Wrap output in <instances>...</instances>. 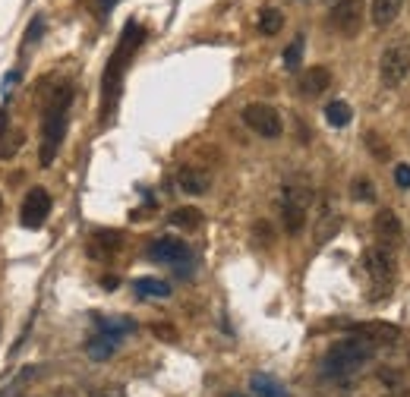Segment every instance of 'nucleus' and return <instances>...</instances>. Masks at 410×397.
I'll return each mask as SVG.
<instances>
[{"mask_svg": "<svg viewBox=\"0 0 410 397\" xmlns=\"http://www.w3.org/2000/svg\"><path fill=\"white\" fill-rule=\"evenodd\" d=\"M170 224L183 227V230H196V227L202 224V211H199V208H193V205L174 208V211H170Z\"/></svg>", "mask_w": 410, "mask_h": 397, "instance_id": "aec40b11", "label": "nucleus"}, {"mask_svg": "<svg viewBox=\"0 0 410 397\" xmlns=\"http://www.w3.org/2000/svg\"><path fill=\"white\" fill-rule=\"evenodd\" d=\"M120 246H123V233H117V230H98L92 237V256L95 258H104V256H111V252H117Z\"/></svg>", "mask_w": 410, "mask_h": 397, "instance_id": "f3484780", "label": "nucleus"}, {"mask_svg": "<svg viewBox=\"0 0 410 397\" xmlns=\"http://www.w3.org/2000/svg\"><path fill=\"white\" fill-rule=\"evenodd\" d=\"M142 38H145V32L139 29L136 22H126L117 50H114V57L107 60V69H104V85H101V88H104V111L114 104V98H117L120 79H123V67L130 63V57L136 54V48H139V41H142Z\"/></svg>", "mask_w": 410, "mask_h": 397, "instance_id": "7ed1b4c3", "label": "nucleus"}, {"mask_svg": "<svg viewBox=\"0 0 410 397\" xmlns=\"http://www.w3.org/2000/svg\"><path fill=\"white\" fill-rule=\"evenodd\" d=\"M240 120H243V123L250 126L252 132H259L262 139H278L284 132L281 113H278L271 104H262V101H252V104H246L243 111H240Z\"/></svg>", "mask_w": 410, "mask_h": 397, "instance_id": "423d86ee", "label": "nucleus"}, {"mask_svg": "<svg viewBox=\"0 0 410 397\" xmlns=\"http://www.w3.org/2000/svg\"><path fill=\"white\" fill-rule=\"evenodd\" d=\"M132 290H136V296H151V300H164V296H170V284L158 281V277H139V281L132 284Z\"/></svg>", "mask_w": 410, "mask_h": 397, "instance_id": "6ab92c4d", "label": "nucleus"}, {"mask_svg": "<svg viewBox=\"0 0 410 397\" xmlns=\"http://www.w3.org/2000/svg\"><path fill=\"white\" fill-rule=\"evenodd\" d=\"M227 397H243V394H227Z\"/></svg>", "mask_w": 410, "mask_h": 397, "instance_id": "72a5a7b5", "label": "nucleus"}, {"mask_svg": "<svg viewBox=\"0 0 410 397\" xmlns=\"http://www.w3.org/2000/svg\"><path fill=\"white\" fill-rule=\"evenodd\" d=\"M350 117H353V111H350V104L347 101H328V107H325V120L332 126H347L350 123Z\"/></svg>", "mask_w": 410, "mask_h": 397, "instance_id": "4be33fe9", "label": "nucleus"}, {"mask_svg": "<svg viewBox=\"0 0 410 397\" xmlns=\"http://www.w3.org/2000/svg\"><path fill=\"white\" fill-rule=\"evenodd\" d=\"M401 6H404V0H372V4H369L372 25H378V29L391 25L397 19V13H401Z\"/></svg>", "mask_w": 410, "mask_h": 397, "instance_id": "dca6fc26", "label": "nucleus"}, {"mask_svg": "<svg viewBox=\"0 0 410 397\" xmlns=\"http://www.w3.org/2000/svg\"><path fill=\"white\" fill-rule=\"evenodd\" d=\"M114 4H117V0H101V10H111Z\"/></svg>", "mask_w": 410, "mask_h": 397, "instance_id": "473e14b6", "label": "nucleus"}, {"mask_svg": "<svg viewBox=\"0 0 410 397\" xmlns=\"http://www.w3.org/2000/svg\"><path fill=\"white\" fill-rule=\"evenodd\" d=\"M98 331L101 334H107V337H123V334H130V331H136V321L132 319H101L98 321Z\"/></svg>", "mask_w": 410, "mask_h": 397, "instance_id": "412c9836", "label": "nucleus"}, {"mask_svg": "<svg viewBox=\"0 0 410 397\" xmlns=\"http://www.w3.org/2000/svg\"><path fill=\"white\" fill-rule=\"evenodd\" d=\"M86 353H88V359H95V363H104V359H111L114 353H117V337H107V334L98 331L86 344Z\"/></svg>", "mask_w": 410, "mask_h": 397, "instance_id": "a211bd4d", "label": "nucleus"}, {"mask_svg": "<svg viewBox=\"0 0 410 397\" xmlns=\"http://www.w3.org/2000/svg\"><path fill=\"white\" fill-rule=\"evenodd\" d=\"M350 334L363 337L366 344H372V347H388L401 337V331H397L391 321H353Z\"/></svg>", "mask_w": 410, "mask_h": 397, "instance_id": "9b49d317", "label": "nucleus"}, {"mask_svg": "<svg viewBox=\"0 0 410 397\" xmlns=\"http://www.w3.org/2000/svg\"><path fill=\"white\" fill-rule=\"evenodd\" d=\"M177 186H180L186 195H202V193H208V186H212V176L199 167H183L180 174H177Z\"/></svg>", "mask_w": 410, "mask_h": 397, "instance_id": "4468645a", "label": "nucleus"}, {"mask_svg": "<svg viewBox=\"0 0 410 397\" xmlns=\"http://www.w3.org/2000/svg\"><path fill=\"white\" fill-rule=\"evenodd\" d=\"M101 287H104V290H114V287H117V277H101Z\"/></svg>", "mask_w": 410, "mask_h": 397, "instance_id": "2f4dec72", "label": "nucleus"}, {"mask_svg": "<svg viewBox=\"0 0 410 397\" xmlns=\"http://www.w3.org/2000/svg\"><path fill=\"white\" fill-rule=\"evenodd\" d=\"M309 202H313V189L309 186H296V183H287L284 186V195H281V221H284V230L290 233V237H296V233L306 227V208Z\"/></svg>", "mask_w": 410, "mask_h": 397, "instance_id": "39448f33", "label": "nucleus"}, {"mask_svg": "<svg viewBox=\"0 0 410 397\" xmlns=\"http://www.w3.org/2000/svg\"><path fill=\"white\" fill-rule=\"evenodd\" d=\"M328 22L338 35L353 38L360 29H363V0H338L328 13Z\"/></svg>", "mask_w": 410, "mask_h": 397, "instance_id": "6e6552de", "label": "nucleus"}, {"mask_svg": "<svg viewBox=\"0 0 410 397\" xmlns=\"http://www.w3.org/2000/svg\"><path fill=\"white\" fill-rule=\"evenodd\" d=\"M372 227H376V239L382 249L395 252V246L401 243V218H397L391 208H382V211L376 214V221H372Z\"/></svg>", "mask_w": 410, "mask_h": 397, "instance_id": "f8f14e48", "label": "nucleus"}, {"mask_svg": "<svg viewBox=\"0 0 410 397\" xmlns=\"http://www.w3.org/2000/svg\"><path fill=\"white\" fill-rule=\"evenodd\" d=\"M41 32H44V19H41V16H35V22H32V25H29V32H25V44L38 41V38H41Z\"/></svg>", "mask_w": 410, "mask_h": 397, "instance_id": "cd10ccee", "label": "nucleus"}, {"mask_svg": "<svg viewBox=\"0 0 410 397\" xmlns=\"http://www.w3.org/2000/svg\"><path fill=\"white\" fill-rule=\"evenodd\" d=\"M332 85V69L328 67H309L300 76V95L303 98H319L325 88Z\"/></svg>", "mask_w": 410, "mask_h": 397, "instance_id": "ddd939ff", "label": "nucleus"}, {"mask_svg": "<svg viewBox=\"0 0 410 397\" xmlns=\"http://www.w3.org/2000/svg\"><path fill=\"white\" fill-rule=\"evenodd\" d=\"M350 195L357 202H372L376 199V186H372V180H366V176H357V180L350 183Z\"/></svg>", "mask_w": 410, "mask_h": 397, "instance_id": "393cba45", "label": "nucleus"}, {"mask_svg": "<svg viewBox=\"0 0 410 397\" xmlns=\"http://www.w3.org/2000/svg\"><path fill=\"white\" fill-rule=\"evenodd\" d=\"M281 25H284V13L281 10L268 6V10L259 13V32H262V35H278V32H281Z\"/></svg>", "mask_w": 410, "mask_h": 397, "instance_id": "5701e85b", "label": "nucleus"}, {"mask_svg": "<svg viewBox=\"0 0 410 397\" xmlns=\"http://www.w3.org/2000/svg\"><path fill=\"white\" fill-rule=\"evenodd\" d=\"M151 331H155L158 337H164V340H174L177 337V331H174V328H168V325H155Z\"/></svg>", "mask_w": 410, "mask_h": 397, "instance_id": "c85d7f7f", "label": "nucleus"}, {"mask_svg": "<svg viewBox=\"0 0 410 397\" xmlns=\"http://www.w3.org/2000/svg\"><path fill=\"white\" fill-rule=\"evenodd\" d=\"M363 265L372 281L369 300H385L391 293V287H395V256L388 249H382V246H372V249H366Z\"/></svg>", "mask_w": 410, "mask_h": 397, "instance_id": "20e7f679", "label": "nucleus"}, {"mask_svg": "<svg viewBox=\"0 0 410 397\" xmlns=\"http://www.w3.org/2000/svg\"><path fill=\"white\" fill-rule=\"evenodd\" d=\"M372 148H376L378 158H388V148H382V142H378L376 136H369V151H372Z\"/></svg>", "mask_w": 410, "mask_h": 397, "instance_id": "7c9ffc66", "label": "nucleus"}, {"mask_svg": "<svg viewBox=\"0 0 410 397\" xmlns=\"http://www.w3.org/2000/svg\"><path fill=\"white\" fill-rule=\"evenodd\" d=\"M300 60H303V38L296 35L294 41L287 44V50H284V67H287L290 73H294V69L300 67Z\"/></svg>", "mask_w": 410, "mask_h": 397, "instance_id": "a878e982", "label": "nucleus"}, {"mask_svg": "<svg viewBox=\"0 0 410 397\" xmlns=\"http://www.w3.org/2000/svg\"><path fill=\"white\" fill-rule=\"evenodd\" d=\"M250 391L256 397H290L287 388H284L275 375H268V372H256V375L250 378Z\"/></svg>", "mask_w": 410, "mask_h": 397, "instance_id": "2eb2a0df", "label": "nucleus"}, {"mask_svg": "<svg viewBox=\"0 0 410 397\" xmlns=\"http://www.w3.org/2000/svg\"><path fill=\"white\" fill-rule=\"evenodd\" d=\"M338 230H341V218L334 211H325L319 218V227H315V243H328Z\"/></svg>", "mask_w": 410, "mask_h": 397, "instance_id": "b1692460", "label": "nucleus"}, {"mask_svg": "<svg viewBox=\"0 0 410 397\" xmlns=\"http://www.w3.org/2000/svg\"><path fill=\"white\" fill-rule=\"evenodd\" d=\"M63 397H67V394H63Z\"/></svg>", "mask_w": 410, "mask_h": 397, "instance_id": "c9c22d12", "label": "nucleus"}, {"mask_svg": "<svg viewBox=\"0 0 410 397\" xmlns=\"http://www.w3.org/2000/svg\"><path fill=\"white\" fill-rule=\"evenodd\" d=\"M372 350H376V347L366 344V340L357 337V334L334 340V344L325 350V356H322V378H328V382L353 378L372 359Z\"/></svg>", "mask_w": 410, "mask_h": 397, "instance_id": "f257e3e1", "label": "nucleus"}, {"mask_svg": "<svg viewBox=\"0 0 410 397\" xmlns=\"http://www.w3.org/2000/svg\"><path fill=\"white\" fill-rule=\"evenodd\" d=\"M149 258L151 262H161V265H177L180 274H186V265H189V246L177 237H158L149 243Z\"/></svg>", "mask_w": 410, "mask_h": 397, "instance_id": "1a4fd4ad", "label": "nucleus"}, {"mask_svg": "<svg viewBox=\"0 0 410 397\" xmlns=\"http://www.w3.org/2000/svg\"><path fill=\"white\" fill-rule=\"evenodd\" d=\"M395 183L401 189H410V164H397L395 167Z\"/></svg>", "mask_w": 410, "mask_h": 397, "instance_id": "bb28decb", "label": "nucleus"}, {"mask_svg": "<svg viewBox=\"0 0 410 397\" xmlns=\"http://www.w3.org/2000/svg\"><path fill=\"white\" fill-rule=\"evenodd\" d=\"M48 214H50L48 189H41V186L29 189V193H25V199H22V208H19V221H22L25 227H32V230H38V227L44 224V218H48Z\"/></svg>", "mask_w": 410, "mask_h": 397, "instance_id": "9d476101", "label": "nucleus"}, {"mask_svg": "<svg viewBox=\"0 0 410 397\" xmlns=\"http://www.w3.org/2000/svg\"><path fill=\"white\" fill-rule=\"evenodd\" d=\"M378 76H382L385 85H401L410 76V44L407 41H395L382 50V60H378Z\"/></svg>", "mask_w": 410, "mask_h": 397, "instance_id": "0eeeda50", "label": "nucleus"}, {"mask_svg": "<svg viewBox=\"0 0 410 397\" xmlns=\"http://www.w3.org/2000/svg\"><path fill=\"white\" fill-rule=\"evenodd\" d=\"M0 211H4V199H0Z\"/></svg>", "mask_w": 410, "mask_h": 397, "instance_id": "f704fd0d", "label": "nucleus"}, {"mask_svg": "<svg viewBox=\"0 0 410 397\" xmlns=\"http://www.w3.org/2000/svg\"><path fill=\"white\" fill-rule=\"evenodd\" d=\"M69 104H73V88H69V85H60L48 98V104H44V117H41V155H38L44 167H50V164H54L57 151H60L63 136H67V111H69Z\"/></svg>", "mask_w": 410, "mask_h": 397, "instance_id": "f03ea898", "label": "nucleus"}, {"mask_svg": "<svg viewBox=\"0 0 410 397\" xmlns=\"http://www.w3.org/2000/svg\"><path fill=\"white\" fill-rule=\"evenodd\" d=\"M19 82V73H10V76H4V98H10V88Z\"/></svg>", "mask_w": 410, "mask_h": 397, "instance_id": "c756f323", "label": "nucleus"}]
</instances>
